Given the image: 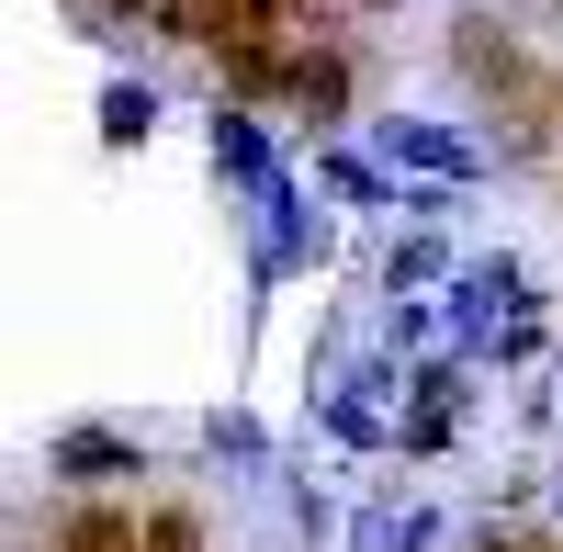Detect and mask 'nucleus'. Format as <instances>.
<instances>
[{"label":"nucleus","mask_w":563,"mask_h":552,"mask_svg":"<svg viewBox=\"0 0 563 552\" xmlns=\"http://www.w3.org/2000/svg\"><path fill=\"white\" fill-rule=\"evenodd\" d=\"M45 474H57L68 496H102L124 474H147V451H135L124 429H57V440H45Z\"/></svg>","instance_id":"f257e3e1"},{"label":"nucleus","mask_w":563,"mask_h":552,"mask_svg":"<svg viewBox=\"0 0 563 552\" xmlns=\"http://www.w3.org/2000/svg\"><path fill=\"white\" fill-rule=\"evenodd\" d=\"M462 361H417L406 373V406H395V440L406 451H451V429H462Z\"/></svg>","instance_id":"f03ea898"},{"label":"nucleus","mask_w":563,"mask_h":552,"mask_svg":"<svg viewBox=\"0 0 563 552\" xmlns=\"http://www.w3.org/2000/svg\"><path fill=\"white\" fill-rule=\"evenodd\" d=\"M530 305V283H519V260H474L451 283V328H462V350H485V339H507V316Z\"/></svg>","instance_id":"7ed1b4c3"},{"label":"nucleus","mask_w":563,"mask_h":552,"mask_svg":"<svg viewBox=\"0 0 563 552\" xmlns=\"http://www.w3.org/2000/svg\"><path fill=\"white\" fill-rule=\"evenodd\" d=\"M203 135H214V169L238 180L249 203H282V192H294V180H282V158H271V135L249 124V102H214V124H203Z\"/></svg>","instance_id":"20e7f679"},{"label":"nucleus","mask_w":563,"mask_h":552,"mask_svg":"<svg viewBox=\"0 0 563 552\" xmlns=\"http://www.w3.org/2000/svg\"><path fill=\"white\" fill-rule=\"evenodd\" d=\"M214 68H225V102H282V90H294V57H282V34H271V23L214 34Z\"/></svg>","instance_id":"39448f33"},{"label":"nucleus","mask_w":563,"mask_h":552,"mask_svg":"<svg viewBox=\"0 0 563 552\" xmlns=\"http://www.w3.org/2000/svg\"><path fill=\"white\" fill-rule=\"evenodd\" d=\"M384 158L417 169V180H474V169H485L474 135H451V124H429V113H395V124H384Z\"/></svg>","instance_id":"423d86ee"},{"label":"nucleus","mask_w":563,"mask_h":552,"mask_svg":"<svg viewBox=\"0 0 563 552\" xmlns=\"http://www.w3.org/2000/svg\"><path fill=\"white\" fill-rule=\"evenodd\" d=\"M282 113H305L316 135L350 124V57H339V45H294V90H282Z\"/></svg>","instance_id":"0eeeda50"},{"label":"nucleus","mask_w":563,"mask_h":552,"mask_svg":"<svg viewBox=\"0 0 563 552\" xmlns=\"http://www.w3.org/2000/svg\"><path fill=\"white\" fill-rule=\"evenodd\" d=\"M45 552H147V519H124V508H102V496H90V508L57 519V541H45Z\"/></svg>","instance_id":"6e6552de"},{"label":"nucleus","mask_w":563,"mask_h":552,"mask_svg":"<svg viewBox=\"0 0 563 552\" xmlns=\"http://www.w3.org/2000/svg\"><path fill=\"white\" fill-rule=\"evenodd\" d=\"M429 283H462V271H451V249L429 238V225H417V238H395V260H384V294H395V305H417Z\"/></svg>","instance_id":"1a4fd4ad"},{"label":"nucleus","mask_w":563,"mask_h":552,"mask_svg":"<svg viewBox=\"0 0 563 552\" xmlns=\"http://www.w3.org/2000/svg\"><path fill=\"white\" fill-rule=\"evenodd\" d=\"M316 180H327V192H339V203H361V214H384V203H406V180H384L372 158H339V147H316Z\"/></svg>","instance_id":"9d476101"},{"label":"nucleus","mask_w":563,"mask_h":552,"mask_svg":"<svg viewBox=\"0 0 563 552\" xmlns=\"http://www.w3.org/2000/svg\"><path fill=\"white\" fill-rule=\"evenodd\" d=\"M147 135H158V90L147 79H113L102 90V147H147Z\"/></svg>","instance_id":"9b49d317"},{"label":"nucleus","mask_w":563,"mask_h":552,"mask_svg":"<svg viewBox=\"0 0 563 552\" xmlns=\"http://www.w3.org/2000/svg\"><path fill=\"white\" fill-rule=\"evenodd\" d=\"M203 451H214V463H238V474H260V463H271V429L249 418V406H214V418H203Z\"/></svg>","instance_id":"f8f14e48"},{"label":"nucleus","mask_w":563,"mask_h":552,"mask_svg":"<svg viewBox=\"0 0 563 552\" xmlns=\"http://www.w3.org/2000/svg\"><path fill=\"white\" fill-rule=\"evenodd\" d=\"M429 530H440V519L417 508V496H406V508H361V519H350V541H361V552H417Z\"/></svg>","instance_id":"ddd939ff"},{"label":"nucleus","mask_w":563,"mask_h":552,"mask_svg":"<svg viewBox=\"0 0 563 552\" xmlns=\"http://www.w3.org/2000/svg\"><path fill=\"white\" fill-rule=\"evenodd\" d=\"M147 552H203V519L192 508H147Z\"/></svg>","instance_id":"4468645a"},{"label":"nucleus","mask_w":563,"mask_h":552,"mask_svg":"<svg viewBox=\"0 0 563 552\" xmlns=\"http://www.w3.org/2000/svg\"><path fill=\"white\" fill-rule=\"evenodd\" d=\"M541 339H552V328H541V305H519V316H507V339H496V350H507V361H541Z\"/></svg>","instance_id":"2eb2a0df"},{"label":"nucleus","mask_w":563,"mask_h":552,"mask_svg":"<svg viewBox=\"0 0 563 552\" xmlns=\"http://www.w3.org/2000/svg\"><path fill=\"white\" fill-rule=\"evenodd\" d=\"M462 552H530V541H507V530H474V541H462Z\"/></svg>","instance_id":"dca6fc26"},{"label":"nucleus","mask_w":563,"mask_h":552,"mask_svg":"<svg viewBox=\"0 0 563 552\" xmlns=\"http://www.w3.org/2000/svg\"><path fill=\"white\" fill-rule=\"evenodd\" d=\"M350 12H395V0H350Z\"/></svg>","instance_id":"f3484780"},{"label":"nucleus","mask_w":563,"mask_h":552,"mask_svg":"<svg viewBox=\"0 0 563 552\" xmlns=\"http://www.w3.org/2000/svg\"><path fill=\"white\" fill-rule=\"evenodd\" d=\"M552 519H563V485H552Z\"/></svg>","instance_id":"a211bd4d"}]
</instances>
